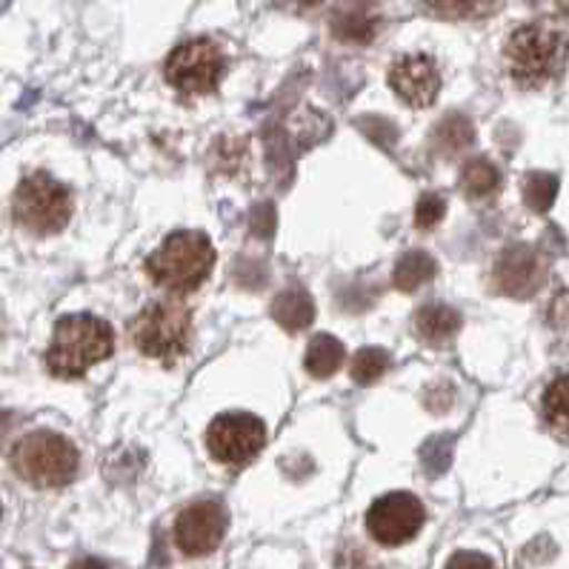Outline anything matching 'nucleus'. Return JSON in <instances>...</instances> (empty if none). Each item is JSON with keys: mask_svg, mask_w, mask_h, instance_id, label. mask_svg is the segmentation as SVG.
<instances>
[{"mask_svg": "<svg viewBox=\"0 0 569 569\" xmlns=\"http://www.w3.org/2000/svg\"><path fill=\"white\" fill-rule=\"evenodd\" d=\"M389 87L409 107L427 109L441 92V74L429 54H401L389 69Z\"/></svg>", "mask_w": 569, "mask_h": 569, "instance_id": "11", "label": "nucleus"}, {"mask_svg": "<svg viewBox=\"0 0 569 569\" xmlns=\"http://www.w3.org/2000/svg\"><path fill=\"white\" fill-rule=\"evenodd\" d=\"M447 569H496V563L481 552H456L449 558Z\"/></svg>", "mask_w": 569, "mask_h": 569, "instance_id": "25", "label": "nucleus"}, {"mask_svg": "<svg viewBox=\"0 0 569 569\" xmlns=\"http://www.w3.org/2000/svg\"><path fill=\"white\" fill-rule=\"evenodd\" d=\"M389 369V352L381 347H363L356 358H352V381L361 383V387H369V383L381 381Z\"/></svg>", "mask_w": 569, "mask_h": 569, "instance_id": "21", "label": "nucleus"}, {"mask_svg": "<svg viewBox=\"0 0 569 569\" xmlns=\"http://www.w3.org/2000/svg\"><path fill=\"white\" fill-rule=\"evenodd\" d=\"M461 323L463 318L458 309L447 307V303H427L418 309L412 327H416V336L429 347H447L461 332Z\"/></svg>", "mask_w": 569, "mask_h": 569, "instance_id": "13", "label": "nucleus"}, {"mask_svg": "<svg viewBox=\"0 0 569 569\" xmlns=\"http://www.w3.org/2000/svg\"><path fill=\"white\" fill-rule=\"evenodd\" d=\"M303 367L312 378H332L343 367V343L336 336H316L307 347Z\"/></svg>", "mask_w": 569, "mask_h": 569, "instance_id": "16", "label": "nucleus"}, {"mask_svg": "<svg viewBox=\"0 0 569 569\" xmlns=\"http://www.w3.org/2000/svg\"><path fill=\"white\" fill-rule=\"evenodd\" d=\"M427 512L423 503L409 492H389L378 498L367 512L369 536L383 547H401L421 532Z\"/></svg>", "mask_w": 569, "mask_h": 569, "instance_id": "9", "label": "nucleus"}, {"mask_svg": "<svg viewBox=\"0 0 569 569\" xmlns=\"http://www.w3.org/2000/svg\"><path fill=\"white\" fill-rule=\"evenodd\" d=\"M498 187H501V172H498L496 163L487 161V158H472L469 163H463L461 169L463 194L481 201V198H492V194L498 192Z\"/></svg>", "mask_w": 569, "mask_h": 569, "instance_id": "18", "label": "nucleus"}, {"mask_svg": "<svg viewBox=\"0 0 569 569\" xmlns=\"http://www.w3.org/2000/svg\"><path fill=\"white\" fill-rule=\"evenodd\" d=\"M472 138H476V129H472V123H469L467 114H447L441 123L436 127V132H432V143H436L438 149H441V154H456V152H463V149L472 143Z\"/></svg>", "mask_w": 569, "mask_h": 569, "instance_id": "19", "label": "nucleus"}, {"mask_svg": "<svg viewBox=\"0 0 569 569\" xmlns=\"http://www.w3.org/2000/svg\"><path fill=\"white\" fill-rule=\"evenodd\" d=\"M538 3H541L543 9H549V12L569 18V0H538Z\"/></svg>", "mask_w": 569, "mask_h": 569, "instance_id": "27", "label": "nucleus"}, {"mask_svg": "<svg viewBox=\"0 0 569 569\" xmlns=\"http://www.w3.org/2000/svg\"><path fill=\"white\" fill-rule=\"evenodd\" d=\"M318 3H323V0H301V7H318Z\"/></svg>", "mask_w": 569, "mask_h": 569, "instance_id": "29", "label": "nucleus"}, {"mask_svg": "<svg viewBox=\"0 0 569 569\" xmlns=\"http://www.w3.org/2000/svg\"><path fill=\"white\" fill-rule=\"evenodd\" d=\"M558 178L549 172H532L523 181V201L532 212H549L556 203Z\"/></svg>", "mask_w": 569, "mask_h": 569, "instance_id": "23", "label": "nucleus"}, {"mask_svg": "<svg viewBox=\"0 0 569 569\" xmlns=\"http://www.w3.org/2000/svg\"><path fill=\"white\" fill-rule=\"evenodd\" d=\"M547 281V263L527 243L503 249L496 261V287L509 298H532Z\"/></svg>", "mask_w": 569, "mask_h": 569, "instance_id": "12", "label": "nucleus"}, {"mask_svg": "<svg viewBox=\"0 0 569 569\" xmlns=\"http://www.w3.org/2000/svg\"><path fill=\"white\" fill-rule=\"evenodd\" d=\"M443 214H447V201H443V194L423 192L421 198H418V207H416L418 229H436L438 223L443 221Z\"/></svg>", "mask_w": 569, "mask_h": 569, "instance_id": "24", "label": "nucleus"}, {"mask_svg": "<svg viewBox=\"0 0 569 569\" xmlns=\"http://www.w3.org/2000/svg\"><path fill=\"white\" fill-rule=\"evenodd\" d=\"M509 74L521 87H543L556 81L563 72L569 58V38L556 29L541 27V23H523L512 29L503 47Z\"/></svg>", "mask_w": 569, "mask_h": 569, "instance_id": "3", "label": "nucleus"}, {"mask_svg": "<svg viewBox=\"0 0 569 569\" xmlns=\"http://www.w3.org/2000/svg\"><path fill=\"white\" fill-rule=\"evenodd\" d=\"M267 443V427L252 412H223L207 429V449L214 461L241 467L252 461Z\"/></svg>", "mask_w": 569, "mask_h": 569, "instance_id": "8", "label": "nucleus"}, {"mask_svg": "<svg viewBox=\"0 0 569 569\" xmlns=\"http://www.w3.org/2000/svg\"><path fill=\"white\" fill-rule=\"evenodd\" d=\"M14 221L34 234L61 232L72 218V194L52 174L34 172L27 174L14 192L12 201Z\"/></svg>", "mask_w": 569, "mask_h": 569, "instance_id": "6", "label": "nucleus"}, {"mask_svg": "<svg viewBox=\"0 0 569 569\" xmlns=\"http://www.w3.org/2000/svg\"><path fill=\"white\" fill-rule=\"evenodd\" d=\"M356 3H376V0H356Z\"/></svg>", "mask_w": 569, "mask_h": 569, "instance_id": "30", "label": "nucleus"}, {"mask_svg": "<svg viewBox=\"0 0 569 569\" xmlns=\"http://www.w3.org/2000/svg\"><path fill=\"white\" fill-rule=\"evenodd\" d=\"M214 267V247L203 232H172L147 258V274L172 296H189L207 283Z\"/></svg>", "mask_w": 569, "mask_h": 569, "instance_id": "2", "label": "nucleus"}, {"mask_svg": "<svg viewBox=\"0 0 569 569\" xmlns=\"http://www.w3.org/2000/svg\"><path fill=\"white\" fill-rule=\"evenodd\" d=\"M376 32H378V21L363 12L338 14L336 21H332V34H336L338 41L369 43L372 38H376Z\"/></svg>", "mask_w": 569, "mask_h": 569, "instance_id": "22", "label": "nucleus"}, {"mask_svg": "<svg viewBox=\"0 0 569 569\" xmlns=\"http://www.w3.org/2000/svg\"><path fill=\"white\" fill-rule=\"evenodd\" d=\"M272 318L287 332H301L316 321V301L309 298L307 289L289 287L272 301Z\"/></svg>", "mask_w": 569, "mask_h": 569, "instance_id": "14", "label": "nucleus"}, {"mask_svg": "<svg viewBox=\"0 0 569 569\" xmlns=\"http://www.w3.org/2000/svg\"><path fill=\"white\" fill-rule=\"evenodd\" d=\"M423 9L443 21H481L501 12L503 0H421Z\"/></svg>", "mask_w": 569, "mask_h": 569, "instance_id": "15", "label": "nucleus"}, {"mask_svg": "<svg viewBox=\"0 0 569 569\" xmlns=\"http://www.w3.org/2000/svg\"><path fill=\"white\" fill-rule=\"evenodd\" d=\"M223 72H227V58L218 49V43L207 41V38L187 41L172 49L167 58V67H163L169 87L181 94L214 92Z\"/></svg>", "mask_w": 569, "mask_h": 569, "instance_id": "7", "label": "nucleus"}, {"mask_svg": "<svg viewBox=\"0 0 569 569\" xmlns=\"http://www.w3.org/2000/svg\"><path fill=\"white\" fill-rule=\"evenodd\" d=\"M252 229L261 238H269L274 229V212H272V203H261V207L252 209Z\"/></svg>", "mask_w": 569, "mask_h": 569, "instance_id": "26", "label": "nucleus"}, {"mask_svg": "<svg viewBox=\"0 0 569 569\" xmlns=\"http://www.w3.org/2000/svg\"><path fill=\"white\" fill-rule=\"evenodd\" d=\"M227 509L218 501H194L174 518V543L183 556L201 558L221 547L227 536Z\"/></svg>", "mask_w": 569, "mask_h": 569, "instance_id": "10", "label": "nucleus"}, {"mask_svg": "<svg viewBox=\"0 0 569 569\" xmlns=\"http://www.w3.org/2000/svg\"><path fill=\"white\" fill-rule=\"evenodd\" d=\"M69 569H109V567L103 561H98V558H81V561H74Z\"/></svg>", "mask_w": 569, "mask_h": 569, "instance_id": "28", "label": "nucleus"}, {"mask_svg": "<svg viewBox=\"0 0 569 569\" xmlns=\"http://www.w3.org/2000/svg\"><path fill=\"white\" fill-rule=\"evenodd\" d=\"M114 349V332L103 318L67 316L54 323L47 349V369L54 378H81L94 363L107 361Z\"/></svg>", "mask_w": 569, "mask_h": 569, "instance_id": "1", "label": "nucleus"}, {"mask_svg": "<svg viewBox=\"0 0 569 569\" xmlns=\"http://www.w3.org/2000/svg\"><path fill=\"white\" fill-rule=\"evenodd\" d=\"M543 418L561 438H569V372L558 376L543 392Z\"/></svg>", "mask_w": 569, "mask_h": 569, "instance_id": "20", "label": "nucleus"}, {"mask_svg": "<svg viewBox=\"0 0 569 569\" xmlns=\"http://www.w3.org/2000/svg\"><path fill=\"white\" fill-rule=\"evenodd\" d=\"M9 461H12L18 478L38 489L67 487L81 467V456H78L74 443L49 429H38V432L21 438L12 447Z\"/></svg>", "mask_w": 569, "mask_h": 569, "instance_id": "4", "label": "nucleus"}, {"mask_svg": "<svg viewBox=\"0 0 569 569\" xmlns=\"http://www.w3.org/2000/svg\"><path fill=\"white\" fill-rule=\"evenodd\" d=\"M438 263L432 254L427 252H407L401 261L396 263V272H392V283L401 292H416L423 283H429L436 278Z\"/></svg>", "mask_w": 569, "mask_h": 569, "instance_id": "17", "label": "nucleus"}, {"mask_svg": "<svg viewBox=\"0 0 569 569\" xmlns=\"http://www.w3.org/2000/svg\"><path fill=\"white\" fill-rule=\"evenodd\" d=\"M192 336V312L181 303H149L141 316L129 323V338L141 356L172 363L189 349Z\"/></svg>", "mask_w": 569, "mask_h": 569, "instance_id": "5", "label": "nucleus"}]
</instances>
